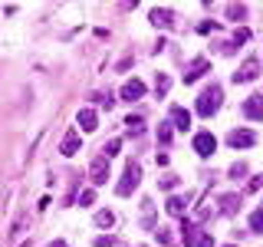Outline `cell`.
I'll return each mask as SVG.
<instances>
[{
	"instance_id": "cell-1",
	"label": "cell",
	"mask_w": 263,
	"mask_h": 247,
	"mask_svg": "<svg viewBox=\"0 0 263 247\" xmlns=\"http://www.w3.org/2000/svg\"><path fill=\"white\" fill-rule=\"evenodd\" d=\"M138 181H142V165H138V162H128V165H125V175H122L119 185H115V195L128 198V195L138 188Z\"/></svg>"
},
{
	"instance_id": "cell-2",
	"label": "cell",
	"mask_w": 263,
	"mask_h": 247,
	"mask_svg": "<svg viewBox=\"0 0 263 247\" xmlns=\"http://www.w3.org/2000/svg\"><path fill=\"white\" fill-rule=\"evenodd\" d=\"M220 99H224V93H220V86H211V89H204L201 99H197V115H214L220 109Z\"/></svg>"
},
{
	"instance_id": "cell-3",
	"label": "cell",
	"mask_w": 263,
	"mask_h": 247,
	"mask_svg": "<svg viewBox=\"0 0 263 247\" xmlns=\"http://www.w3.org/2000/svg\"><path fill=\"white\" fill-rule=\"evenodd\" d=\"M227 142L230 148H250V145H257V132H250V129H234L227 135Z\"/></svg>"
},
{
	"instance_id": "cell-4",
	"label": "cell",
	"mask_w": 263,
	"mask_h": 247,
	"mask_svg": "<svg viewBox=\"0 0 263 247\" xmlns=\"http://www.w3.org/2000/svg\"><path fill=\"white\" fill-rule=\"evenodd\" d=\"M214 148H217V138H214L211 132H197V135H194V152L197 155L208 158V155H214Z\"/></svg>"
},
{
	"instance_id": "cell-5",
	"label": "cell",
	"mask_w": 263,
	"mask_h": 247,
	"mask_svg": "<svg viewBox=\"0 0 263 247\" xmlns=\"http://www.w3.org/2000/svg\"><path fill=\"white\" fill-rule=\"evenodd\" d=\"M89 178H92V185H105L109 181V158H96L89 165Z\"/></svg>"
},
{
	"instance_id": "cell-6",
	"label": "cell",
	"mask_w": 263,
	"mask_h": 247,
	"mask_svg": "<svg viewBox=\"0 0 263 247\" xmlns=\"http://www.w3.org/2000/svg\"><path fill=\"white\" fill-rule=\"evenodd\" d=\"M257 76H260V63H257V60H247L240 69L234 73V82H253Z\"/></svg>"
},
{
	"instance_id": "cell-7",
	"label": "cell",
	"mask_w": 263,
	"mask_h": 247,
	"mask_svg": "<svg viewBox=\"0 0 263 247\" xmlns=\"http://www.w3.org/2000/svg\"><path fill=\"white\" fill-rule=\"evenodd\" d=\"M79 132L76 129H69V132H66V135H63V142H60V152L66 155V158H72V155H76L79 152Z\"/></svg>"
},
{
	"instance_id": "cell-8",
	"label": "cell",
	"mask_w": 263,
	"mask_h": 247,
	"mask_svg": "<svg viewBox=\"0 0 263 247\" xmlns=\"http://www.w3.org/2000/svg\"><path fill=\"white\" fill-rule=\"evenodd\" d=\"M145 96V82L142 79H128L125 86H122V99L125 102H135V99H142Z\"/></svg>"
},
{
	"instance_id": "cell-9",
	"label": "cell",
	"mask_w": 263,
	"mask_h": 247,
	"mask_svg": "<svg viewBox=\"0 0 263 247\" xmlns=\"http://www.w3.org/2000/svg\"><path fill=\"white\" fill-rule=\"evenodd\" d=\"M201 234H204V231L197 227V224H191V221H184V224H181V241H184V247H197Z\"/></svg>"
},
{
	"instance_id": "cell-10",
	"label": "cell",
	"mask_w": 263,
	"mask_h": 247,
	"mask_svg": "<svg viewBox=\"0 0 263 247\" xmlns=\"http://www.w3.org/2000/svg\"><path fill=\"white\" fill-rule=\"evenodd\" d=\"M243 115L247 119H253V122H260L263 119V96H250L243 102Z\"/></svg>"
},
{
	"instance_id": "cell-11",
	"label": "cell",
	"mask_w": 263,
	"mask_h": 247,
	"mask_svg": "<svg viewBox=\"0 0 263 247\" xmlns=\"http://www.w3.org/2000/svg\"><path fill=\"white\" fill-rule=\"evenodd\" d=\"M152 23L158 30H168V27H175V13L168 7H158V10H152Z\"/></svg>"
},
{
	"instance_id": "cell-12",
	"label": "cell",
	"mask_w": 263,
	"mask_h": 247,
	"mask_svg": "<svg viewBox=\"0 0 263 247\" xmlns=\"http://www.w3.org/2000/svg\"><path fill=\"white\" fill-rule=\"evenodd\" d=\"M208 69H211V63L204 60V56H197V60H194V63H191V66L184 69V82H194L197 76H204Z\"/></svg>"
},
{
	"instance_id": "cell-13",
	"label": "cell",
	"mask_w": 263,
	"mask_h": 247,
	"mask_svg": "<svg viewBox=\"0 0 263 247\" xmlns=\"http://www.w3.org/2000/svg\"><path fill=\"white\" fill-rule=\"evenodd\" d=\"M76 122L82 126V132H96V126H99V115L92 112V109H79V115H76Z\"/></svg>"
},
{
	"instance_id": "cell-14",
	"label": "cell",
	"mask_w": 263,
	"mask_h": 247,
	"mask_svg": "<svg viewBox=\"0 0 263 247\" xmlns=\"http://www.w3.org/2000/svg\"><path fill=\"white\" fill-rule=\"evenodd\" d=\"M184 208H187V201H184V198H178V195H171L168 204H164V211H168L171 218H184Z\"/></svg>"
},
{
	"instance_id": "cell-15",
	"label": "cell",
	"mask_w": 263,
	"mask_h": 247,
	"mask_svg": "<svg viewBox=\"0 0 263 247\" xmlns=\"http://www.w3.org/2000/svg\"><path fill=\"white\" fill-rule=\"evenodd\" d=\"M171 122H175L178 129H191V112L181 109V105H175V109H171Z\"/></svg>"
},
{
	"instance_id": "cell-16",
	"label": "cell",
	"mask_w": 263,
	"mask_h": 247,
	"mask_svg": "<svg viewBox=\"0 0 263 247\" xmlns=\"http://www.w3.org/2000/svg\"><path fill=\"white\" fill-rule=\"evenodd\" d=\"M168 89H171V76H168V73H158V76H155V96L164 99V96H168Z\"/></svg>"
},
{
	"instance_id": "cell-17",
	"label": "cell",
	"mask_w": 263,
	"mask_h": 247,
	"mask_svg": "<svg viewBox=\"0 0 263 247\" xmlns=\"http://www.w3.org/2000/svg\"><path fill=\"white\" fill-rule=\"evenodd\" d=\"M220 208H224L227 214H234L237 208H240V198H237V195H224V198H220Z\"/></svg>"
},
{
	"instance_id": "cell-18",
	"label": "cell",
	"mask_w": 263,
	"mask_h": 247,
	"mask_svg": "<svg viewBox=\"0 0 263 247\" xmlns=\"http://www.w3.org/2000/svg\"><path fill=\"white\" fill-rule=\"evenodd\" d=\"M125 126H128L132 135H138V132H142V126H145V119H142V115H128V119H125Z\"/></svg>"
},
{
	"instance_id": "cell-19",
	"label": "cell",
	"mask_w": 263,
	"mask_h": 247,
	"mask_svg": "<svg viewBox=\"0 0 263 247\" xmlns=\"http://www.w3.org/2000/svg\"><path fill=\"white\" fill-rule=\"evenodd\" d=\"M96 224H99V227H112V224H115V214H112V211H99V214H96Z\"/></svg>"
},
{
	"instance_id": "cell-20",
	"label": "cell",
	"mask_w": 263,
	"mask_h": 247,
	"mask_svg": "<svg viewBox=\"0 0 263 247\" xmlns=\"http://www.w3.org/2000/svg\"><path fill=\"white\" fill-rule=\"evenodd\" d=\"M227 16H230V20H243V16H247V7L243 4H230L227 7Z\"/></svg>"
},
{
	"instance_id": "cell-21",
	"label": "cell",
	"mask_w": 263,
	"mask_h": 247,
	"mask_svg": "<svg viewBox=\"0 0 263 247\" xmlns=\"http://www.w3.org/2000/svg\"><path fill=\"white\" fill-rule=\"evenodd\" d=\"M250 231H253V234H263V211L250 214Z\"/></svg>"
},
{
	"instance_id": "cell-22",
	"label": "cell",
	"mask_w": 263,
	"mask_h": 247,
	"mask_svg": "<svg viewBox=\"0 0 263 247\" xmlns=\"http://www.w3.org/2000/svg\"><path fill=\"white\" fill-rule=\"evenodd\" d=\"M158 142H161V145L171 142V122H161V126H158Z\"/></svg>"
},
{
	"instance_id": "cell-23",
	"label": "cell",
	"mask_w": 263,
	"mask_h": 247,
	"mask_svg": "<svg viewBox=\"0 0 263 247\" xmlns=\"http://www.w3.org/2000/svg\"><path fill=\"white\" fill-rule=\"evenodd\" d=\"M247 40H250V30H237V33H234V46L247 43Z\"/></svg>"
},
{
	"instance_id": "cell-24",
	"label": "cell",
	"mask_w": 263,
	"mask_h": 247,
	"mask_svg": "<svg viewBox=\"0 0 263 247\" xmlns=\"http://www.w3.org/2000/svg\"><path fill=\"white\" fill-rule=\"evenodd\" d=\"M243 175H247V165H243V162H237L234 168H230V178H243Z\"/></svg>"
},
{
	"instance_id": "cell-25",
	"label": "cell",
	"mask_w": 263,
	"mask_h": 247,
	"mask_svg": "<svg viewBox=\"0 0 263 247\" xmlns=\"http://www.w3.org/2000/svg\"><path fill=\"white\" fill-rule=\"evenodd\" d=\"M92 201H96V191H82L79 195V204H82V208H89Z\"/></svg>"
},
{
	"instance_id": "cell-26",
	"label": "cell",
	"mask_w": 263,
	"mask_h": 247,
	"mask_svg": "<svg viewBox=\"0 0 263 247\" xmlns=\"http://www.w3.org/2000/svg\"><path fill=\"white\" fill-rule=\"evenodd\" d=\"M119 148H122V142H119V138H112V142L105 145V152H102V155H105V158H109V155H115V152H119Z\"/></svg>"
},
{
	"instance_id": "cell-27",
	"label": "cell",
	"mask_w": 263,
	"mask_h": 247,
	"mask_svg": "<svg viewBox=\"0 0 263 247\" xmlns=\"http://www.w3.org/2000/svg\"><path fill=\"white\" fill-rule=\"evenodd\" d=\"M175 185H178V178H175V175H164V178H161V188H164V191H171Z\"/></svg>"
},
{
	"instance_id": "cell-28",
	"label": "cell",
	"mask_w": 263,
	"mask_h": 247,
	"mask_svg": "<svg viewBox=\"0 0 263 247\" xmlns=\"http://www.w3.org/2000/svg\"><path fill=\"white\" fill-rule=\"evenodd\" d=\"M112 244H115V237H109V234L96 237V247H112Z\"/></svg>"
},
{
	"instance_id": "cell-29",
	"label": "cell",
	"mask_w": 263,
	"mask_h": 247,
	"mask_svg": "<svg viewBox=\"0 0 263 247\" xmlns=\"http://www.w3.org/2000/svg\"><path fill=\"white\" fill-rule=\"evenodd\" d=\"M197 247H214V237L208 234V231H204V234H201V241H197Z\"/></svg>"
},
{
	"instance_id": "cell-30",
	"label": "cell",
	"mask_w": 263,
	"mask_h": 247,
	"mask_svg": "<svg viewBox=\"0 0 263 247\" xmlns=\"http://www.w3.org/2000/svg\"><path fill=\"white\" fill-rule=\"evenodd\" d=\"M158 241H161V244H171V231L161 227V231H158Z\"/></svg>"
},
{
	"instance_id": "cell-31",
	"label": "cell",
	"mask_w": 263,
	"mask_h": 247,
	"mask_svg": "<svg viewBox=\"0 0 263 247\" xmlns=\"http://www.w3.org/2000/svg\"><path fill=\"white\" fill-rule=\"evenodd\" d=\"M197 30H201V33H214V30H217V23H201Z\"/></svg>"
},
{
	"instance_id": "cell-32",
	"label": "cell",
	"mask_w": 263,
	"mask_h": 247,
	"mask_svg": "<svg viewBox=\"0 0 263 247\" xmlns=\"http://www.w3.org/2000/svg\"><path fill=\"white\" fill-rule=\"evenodd\" d=\"M46 247H66V241H53V244H46Z\"/></svg>"
},
{
	"instance_id": "cell-33",
	"label": "cell",
	"mask_w": 263,
	"mask_h": 247,
	"mask_svg": "<svg viewBox=\"0 0 263 247\" xmlns=\"http://www.w3.org/2000/svg\"><path fill=\"white\" fill-rule=\"evenodd\" d=\"M227 247H237V244H227Z\"/></svg>"
}]
</instances>
